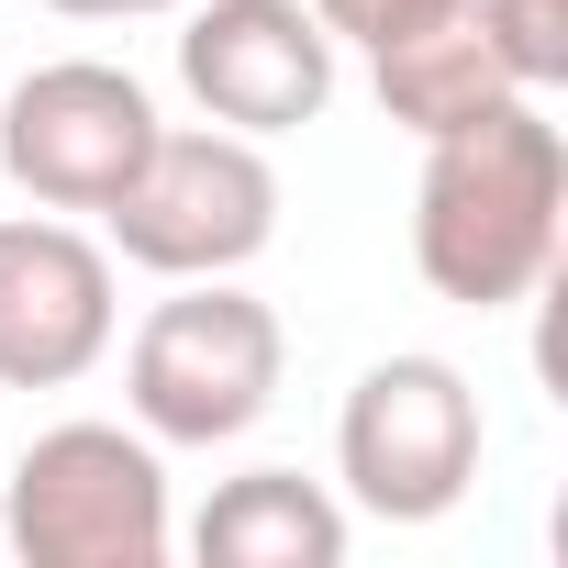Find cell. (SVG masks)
I'll return each mask as SVG.
<instances>
[{
  "label": "cell",
  "instance_id": "6da1fadb",
  "mask_svg": "<svg viewBox=\"0 0 568 568\" xmlns=\"http://www.w3.org/2000/svg\"><path fill=\"white\" fill-rule=\"evenodd\" d=\"M568 234V134L546 123V101H490L479 123L424 145L413 179V267L424 291L457 313H513L546 291Z\"/></svg>",
  "mask_w": 568,
  "mask_h": 568
},
{
  "label": "cell",
  "instance_id": "7a4b0ae2",
  "mask_svg": "<svg viewBox=\"0 0 568 568\" xmlns=\"http://www.w3.org/2000/svg\"><path fill=\"white\" fill-rule=\"evenodd\" d=\"M278 368H291V335L256 291L234 278H168V302L134 324L123 346V402L156 446H234L267 424Z\"/></svg>",
  "mask_w": 568,
  "mask_h": 568
},
{
  "label": "cell",
  "instance_id": "3957f363",
  "mask_svg": "<svg viewBox=\"0 0 568 568\" xmlns=\"http://www.w3.org/2000/svg\"><path fill=\"white\" fill-rule=\"evenodd\" d=\"M12 557L34 568H168V468L145 424H45L0 479Z\"/></svg>",
  "mask_w": 568,
  "mask_h": 568
},
{
  "label": "cell",
  "instance_id": "277c9868",
  "mask_svg": "<svg viewBox=\"0 0 568 568\" xmlns=\"http://www.w3.org/2000/svg\"><path fill=\"white\" fill-rule=\"evenodd\" d=\"M112 256L145 278H234L278 234V168L256 134L223 123H156L145 168L112 190Z\"/></svg>",
  "mask_w": 568,
  "mask_h": 568
},
{
  "label": "cell",
  "instance_id": "5b68a950",
  "mask_svg": "<svg viewBox=\"0 0 568 568\" xmlns=\"http://www.w3.org/2000/svg\"><path fill=\"white\" fill-rule=\"evenodd\" d=\"M479 390L457 357H379L357 368L346 413H335V479H346V513L368 524H446L479 479Z\"/></svg>",
  "mask_w": 568,
  "mask_h": 568
},
{
  "label": "cell",
  "instance_id": "8992f818",
  "mask_svg": "<svg viewBox=\"0 0 568 568\" xmlns=\"http://www.w3.org/2000/svg\"><path fill=\"white\" fill-rule=\"evenodd\" d=\"M145 145H156V101L112 57H57L0 90V179L34 212H112Z\"/></svg>",
  "mask_w": 568,
  "mask_h": 568
},
{
  "label": "cell",
  "instance_id": "52a82bcc",
  "mask_svg": "<svg viewBox=\"0 0 568 568\" xmlns=\"http://www.w3.org/2000/svg\"><path fill=\"white\" fill-rule=\"evenodd\" d=\"M335 34L313 0H179V90L223 134H302L335 101Z\"/></svg>",
  "mask_w": 568,
  "mask_h": 568
},
{
  "label": "cell",
  "instance_id": "ba28073f",
  "mask_svg": "<svg viewBox=\"0 0 568 568\" xmlns=\"http://www.w3.org/2000/svg\"><path fill=\"white\" fill-rule=\"evenodd\" d=\"M123 335L112 245L68 212H0V390H68Z\"/></svg>",
  "mask_w": 568,
  "mask_h": 568
},
{
  "label": "cell",
  "instance_id": "9c48e42d",
  "mask_svg": "<svg viewBox=\"0 0 568 568\" xmlns=\"http://www.w3.org/2000/svg\"><path fill=\"white\" fill-rule=\"evenodd\" d=\"M201 568H346V501L302 468H245L190 524Z\"/></svg>",
  "mask_w": 568,
  "mask_h": 568
},
{
  "label": "cell",
  "instance_id": "30bf717a",
  "mask_svg": "<svg viewBox=\"0 0 568 568\" xmlns=\"http://www.w3.org/2000/svg\"><path fill=\"white\" fill-rule=\"evenodd\" d=\"M368 90H379V112H390L413 145H435V134L479 123L490 101H513V79L490 68V45H479V23H468V0H457V12H435L424 34L379 45V57H368Z\"/></svg>",
  "mask_w": 568,
  "mask_h": 568
},
{
  "label": "cell",
  "instance_id": "8fae6325",
  "mask_svg": "<svg viewBox=\"0 0 568 568\" xmlns=\"http://www.w3.org/2000/svg\"><path fill=\"white\" fill-rule=\"evenodd\" d=\"M468 23H479L490 68H501L524 101H546V90L568 79V0H468Z\"/></svg>",
  "mask_w": 568,
  "mask_h": 568
},
{
  "label": "cell",
  "instance_id": "7c38bea8",
  "mask_svg": "<svg viewBox=\"0 0 568 568\" xmlns=\"http://www.w3.org/2000/svg\"><path fill=\"white\" fill-rule=\"evenodd\" d=\"M435 12H457V0H313V23H324L335 45H357V57H379V45L424 34Z\"/></svg>",
  "mask_w": 568,
  "mask_h": 568
},
{
  "label": "cell",
  "instance_id": "4fadbf2b",
  "mask_svg": "<svg viewBox=\"0 0 568 568\" xmlns=\"http://www.w3.org/2000/svg\"><path fill=\"white\" fill-rule=\"evenodd\" d=\"M68 23H145V12H179V0H45Z\"/></svg>",
  "mask_w": 568,
  "mask_h": 568
}]
</instances>
